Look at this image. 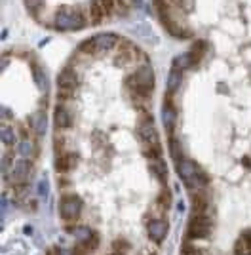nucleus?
<instances>
[{
    "label": "nucleus",
    "instance_id": "nucleus-1",
    "mask_svg": "<svg viewBox=\"0 0 251 255\" xmlns=\"http://www.w3.org/2000/svg\"><path fill=\"white\" fill-rule=\"evenodd\" d=\"M215 229V219L209 215V213H204V215H190L188 219V225L185 229V238L187 240H208L211 233Z\"/></svg>",
    "mask_w": 251,
    "mask_h": 255
},
{
    "label": "nucleus",
    "instance_id": "nucleus-2",
    "mask_svg": "<svg viewBox=\"0 0 251 255\" xmlns=\"http://www.w3.org/2000/svg\"><path fill=\"white\" fill-rule=\"evenodd\" d=\"M84 202L74 192H65L59 198V215L65 223H76L82 215Z\"/></svg>",
    "mask_w": 251,
    "mask_h": 255
},
{
    "label": "nucleus",
    "instance_id": "nucleus-3",
    "mask_svg": "<svg viewBox=\"0 0 251 255\" xmlns=\"http://www.w3.org/2000/svg\"><path fill=\"white\" fill-rule=\"evenodd\" d=\"M167 231H169V225H167L166 219H152V217H148V221H146V234H148V238L154 244H162L166 240Z\"/></svg>",
    "mask_w": 251,
    "mask_h": 255
},
{
    "label": "nucleus",
    "instance_id": "nucleus-4",
    "mask_svg": "<svg viewBox=\"0 0 251 255\" xmlns=\"http://www.w3.org/2000/svg\"><path fill=\"white\" fill-rule=\"evenodd\" d=\"M10 173H11V183L15 187H21V185H25L29 181V177H31V164L27 160H17L13 164Z\"/></svg>",
    "mask_w": 251,
    "mask_h": 255
},
{
    "label": "nucleus",
    "instance_id": "nucleus-5",
    "mask_svg": "<svg viewBox=\"0 0 251 255\" xmlns=\"http://www.w3.org/2000/svg\"><path fill=\"white\" fill-rule=\"evenodd\" d=\"M67 231L73 234L74 240H76L78 244H86L88 240H92V236L95 234V231H92V229L86 227V225H73V227H67Z\"/></svg>",
    "mask_w": 251,
    "mask_h": 255
},
{
    "label": "nucleus",
    "instance_id": "nucleus-6",
    "mask_svg": "<svg viewBox=\"0 0 251 255\" xmlns=\"http://www.w3.org/2000/svg\"><path fill=\"white\" fill-rule=\"evenodd\" d=\"M148 170L152 173V177L160 183H166L167 179V170H166V164L164 160H150L148 162Z\"/></svg>",
    "mask_w": 251,
    "mask_h": 255
},
{
    "label": "nucleus",
    "instance_id": "nucleus-7",
    "mask_svg": "<svg viewBox=\"0 0 251 255\" xmlns=\"http://www.w3.org/2000/svg\"><path fill=\"white\" fill-rule=\"evenodd\" d=\"M162 120H164V128L171 133L173 126H175V109L171 105V101H166L162 107Z\"/></svg>",
    "mask_w": 251,
    "mask_h": 255
},
{
    "label": "nucleus",
    "instance_id": "nucleus-8",
    "mask_svg": "<svg viewBox=\"0 0 251 255\" xmlns=\"http://www.w3.org/2000/svg\"><path fill=\"white\" fill-rule=\"evenodd\" d=\"M179 255H206L200 248H196L194 246V242L192 240H183V244H181V254Z\"/></svg>",
    "mask_w": 251,
    "mask_h": 255
},
{
    "label": "nucleus",
    "instance_id": "nucleus-9",
    "mask_svg": "<svg viewBox=\"0 0 251 255\" xmlns=\"http://www.w3.org/2000/svg\"><path fill=\"white\" fill-rule=\"evenodd\" d=\"M31 122H32L34 131H36L38 135H44V131H46V117H44V113H36V115L31 118Z\"/></svg>",
    "mask_w": 251,
    "mask_h": 255
},
{
    "label": "nucleus",
    "instance_id": "nucleus-10",
    "mask_svg": "<svg viewBox=\"0 0 251 255\" xmlns=\"http://www.w3.org/2000/svg\"><path fill=\"white\" fill-rule=\"evenodd\" d=\"M234 255H251V248L250 244L244 240V238H238L236 244H234Z\"/></svg>",
    "mask_w": 251,
    "mask_h": 255
},
{
    "label": "nucleus",
    "instance_id": "nucleus-11",
    "mask_svg": "<svg viewBox=\"0 0 251 255\" xmlns=\"http://www.w3.org/2000/svg\"><path fill=\"white\" fill-rule=\"evenodd\" d=\"M156 204H160L164 210H167L169 206H171V192L167 191V189H164V191L158 192V198H156Z\"/></svg>",
    "mask_w": 251,
    "mask_h": 255
},
{
    "label": "nucleus",
    "instance_id": "nucleus-12",
    "mask_svg": "<svg viewBox=\"0 0 251 255\" xmlns=\"http://www.w3.org/2000/svg\"><path fill=\"white\" fill-rule=\"evenodd\" d=\"M113 248H115L116 252H122V254H126L127 250H131V244H129L126 238H116L115 242H113Z\"/></svg>",
    "mask_w": 251,
    "mask_h": 255
},
{
    "label": "nucleus",
    "instance_id": "nucleus-13",
    "mask_svg": "<svg viewBox=\"0 0 251 255\" xmlns=\"http://www.w3.org/2000/svg\"><path fill=\"white\" fill-rule=\"evenodd\" d=\"M2 141H4V145H13L15 143V131L11 128H4L2 129Z\"/></svg>",
    "mask_w": 251,
    "mask_h": 255
},
{
    "label": "nucleus",
    "instance_id": "nucleus-14",
    "mask_svg": "<svg viewBox=\"0 0 251 255\" xmlns=\"http://www.w3.org/2000/svg\"><path fill=\"white\" fill-rule=\"evenodd\" d=\"M88 254H90V252L86 250V246L78 244V242H76V246H74V248H71V255H88Z\"/></svg>",
    "mask_w": 251,
    "mask_h": 255
},
{
    "label": "nucleus",
    "instance_id": "nucleus-15",
    "mask_svg": "<svg viewBox=\"0 0 251 255\" xmlns=\"http://www.w3.org/2000/svg\"><path fill=\"white\" fill-rule=\"evenodd\" d=\"M38 194L42 198H48V181H40L38 183Z\"/></svg>",
    "mask_w": 251,
    "mask_h": 255
},
{
    "label": "nucleus",
    "instance_id": "nucleus-16",
    "mask_svg": "<svg viewBox=\"0 0 251 255\" xmlns=\"http://www.w3.org/2000/svg\"><path fill=\"white\" fill-rule=\"evenodd\" d=\"M25 234H29V236H31V234H32V227H25Z\"/></svg>",
    "mask_w": 251,
    "mask_h": 255
},
{
    "label": "nucleus",
    "instance_id": "nucleus-17",
    "mask_svg": "<svg viewBox=\"0 0 251 255\" xmlns=\"http://www.w3.org/2000/svg\"><path fill=\"white\" fill-rule=\"evenodd\" d=\"M143 255H146V254H143Z\"/></svg>",
    "mask_w": 251,
    "mask_h": 255
}]
</instances>
